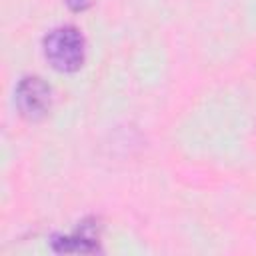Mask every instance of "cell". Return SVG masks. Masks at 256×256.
Segmentation results:
<instances>
[{"instance_id":"6da1fadb","label":"cell","mask_w":256,"mask_h":256,"mask_svg":"<svg viewBox=\"0 0 256 256\" xmlns=\"http://www.w3.org/2000/svg\"><path fill=\"white\" fill-rule=\"evenodd\" d=\"M44 58L58 72H76L84 64L86 42L78 28L58 26L50 30L42 42Z\"/></svg>"},{"instance_id":"277c9868","label":"cell","mask_w":256,"mask_h":256,"mask_svg":"<svg viewBox=\"0 0 256 256\" xmlns=\"http://www.w3.org/2000/svg\"><path fill=\"white\" fill-rule=\"evenodd\" d=\"M66 4L70 6V10L80 12V10H86L92 4V0H66Z\"/></svg>"},{"instance_id":"3957f363","label":"cell","mask_w":256,"mask_h":256,"mask_svg":"<svg viewBox=\"0 0 256 256\" xmlns=\"http://www.w3.org/2000/svg\"><path fill=\"white\" fill-rule=\"evenodd\" d=\"M54 250L56 252H96L98 242L94 234L88 232V224H82V230H78L76 234L54 238Z\"/></svg>"},{"instance_id":"7a4b0ae2","label":"cell","mask_w":256,"mask_h":256,"mask_svg":"<svg viewBox=\"0 0 256 256\" xmlns=\"http://www.w3.org/2000/svg\"><path fill=\"white\" fill-rule=\"evenodd\" d=\"M14 100H16V108L20 116H24L30 122H38L50 112L52 90L42 78L24 76L16 86Z\"/></svg>"}]
</instances>
